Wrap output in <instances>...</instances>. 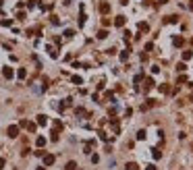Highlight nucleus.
I'll list each match as a JSON object with an SVG mask.
<instances>
[{
    "label": "nucleus",
    "mask_w": 193,
    "mask_h": 170,
    "mask_svg": "<svg viewBox=\"0 0 193 170\" xmlns=\"http://www.w3.org/2000/svg\"><path fill=\"white\" fill-rule=\"evenodd\" d=\"M6 135L11 139H17V137H19V124H11V127L6 129Z\"/></svg>",
    "instance_id": "obj_1"
},
{
    "label": "nucleus",
    "mask_w": 193,
    "mask_h": 170,
    "mask_svg": "<svg viewBox=\"0 0 193 170\" xmlns=\"http://www.w3.org/2000/svg\"><path fill=\"white\" fill-rule=\"evenodd\" d=\"M42 158H44V166H52V164L56 162V158H54V154H44Z\"/></svg>",
    "instance_id": "obj_2"
},
{
    "label": "nucleus",
    "mask_w": 193,
    "mask_h": 170,
    "mask_svg": "<svg viewBox=\"0 0 193 170\" xmlns=\"http://www.w3.org/2000/svg\"><path fill=\"white\" fill-rule=\"evenodd\" d=\"M125 23H127V17H125V15H118L116 19H114V25H116V27H125Z\"/></svg>",
    "instance_id": "obj_3"
},
{
    "label": "nucleus",
    "mask_w": 193,
    "mask_h": 170,
    "mask_svg": "<svg viewBox=\"0 0 193 170\" xmlns=\"http://www.w3.org/2000/svg\"><path fill=\"white\" fill-rule=\"evenodd\" d=\"M152 87H156V83H154V79H152V77H147V79H145V85H143V91L147 93Z\"/></svg>",
    "instance_id": "obj_4"
},
{
    "label": "nucleus",
    "mask_w": 193,
    "mask_h": 170,
    "mask_svg": "<svg viewBox=\"0 0 193 170\" xmlns=\"http://www.w3.org/2000/svg\"><path fill=\"white\" fill-rule=\"evenodd\" d=\"M2 75H4V79H13V77H15V71H13L11 67H4V69H2Z\"/></svg>",
    "instance_id": "obj_5"
},
{
    "label": "nucleus",
    "mask_w": 193,
    "mask_h": 170,
    "mask_svg": "<svg viewBox=\"0 0 193 170\" xmlns=\"http://www.w3.org/2000/svg\"><path fill=\"white\" fill-rule=\"evenodd\" d=\"M172 44H174L177 48H183V46H185V38H181V35H177V38H172Z\"/></svg>",
    "instance_id": "obj_6"
},
{
    "label": "nucleus",
    "mask_w": 193,
    "mask_h": 170,
    "mask_svg": "<svg viewBox=\"0 0 193 170\" xmlns=\"http://www.w3.org/2000/svg\"><path fill=\"white\" fill-rule=\"evenodd\" d=\"M38 124H40V127H46V124H48V116L46 114H38Z\"/></svg>",
    "instance_id": "obj_7"
},
{
    "label": "nucleus",
    "mask_w": 193,
    "mask_h": 170,
    "mask_svg": "<svg viewBox=\"0 0 193 170\" xmlns=\"http://www.w3.org/2000/svg\"><path fill=\"white\" fill-rule=\"evenodd\" d=\"M46 50H48V54H50V58H58V50L54 48V46H46Z\"/></svg>",
    "instance_id": "obj_8"
},
{
    "label": "nucleus",
    "mask_w": 193,
    "mask_h": 170,
    "mask_svg": "<svg viewBox=\"0 0 193 170\" xmlns=\"http://www.w3.org/2000/svg\"><path fill=\"white\" fill-rule=\"evenodd\" d=\"M100 13L102 15H108L110 13V4L108 2H100Z\"/></svg>",
    "instance_id": "obj_9"
},
{
    "label": "nucleus",
    "mask_w": 193,
    "mask_h": 170,
    "mask_svg": "<svg viewBox=\"0 0 193 170\" xmlns=\"http://www.w3.org/2000/svg\"><path fill=\"white\" fill-rule=\"evenodd\" d=\"M145 102H147V104H145V108H156V106H158V100H154V97H147Z\"/></svg>",
    "instance_id": "obj_10"
},
{
    "label": "nucleus",
    "mask_w": 193,
    "mask_h": 170,
    "mask_svg": "<svg viewBox=\"0 0 193 170\" xmlns=\"http://www.w3.org/2000/svg\"><path fill=\"white\" fill-rule=\"evenodd\" d=\"M129 54H131V46H127V50H122V52H120V60L125 62V60L129 58Z\"/></svg>",
    "instance_id": "obj_11"
},
{
    "label": "nucleus",
    "mask_w": 193,
    "mask_h": 170,
    "mask_svg": "<svg viewBox=\"0 0 193 170\" xmlns=\"http://www.w3.org/2000/svg\"><path fill=\"white\" fill-rule=\"evenodd\" d=\"M75 114H77V116H89V112H87L85 108H81V106H79V108H75Z\"/></svg>",
    "instance_id": "obj_12"
},
{
    "label": "nucleus",
    "mask_w": 193,
    "mask_h": 170,
    "mask_svg": "<svg viewBox=\"0 0 193 170\" xmlns=\"http://www.w3.org/2000/svg\"><path fill=\"white\" fill-rule=\"evenodd\" d=\"M25 129H27L29 133H36V129H38V124H36V122H29V120H27V124H25Z\"/></svg>",
    "instance_id": "obj_13"
},
{
    "label": "nucleus",
    "mask_w": 193,
    "mask_h": 170,
    "mask_svg": "<svg viewBox=\"0 0 193 170\" xmlns=\"http://www.w3.org/2000/svg\"><path fill=\"white\" fill-rule=\"evenodd\" d=\"M164 21H166V23H177V21H179V17H177V15H168Z\"/></svg>",
    "instance_id": "obj_14"
},
{
    "label": "nucleus",
    "mask_w": 193,
    "mask_h": 170,
    "mask_svg": "<svg viewBox=\"0 0 193 170\" xmlns=\"http://www.w3.org/2000/svg\"><path fill=\"white\" fill-rule=\"evenodd\" d=\"M104 100H106V102H114V93H112V91H106V93H104Z\"/></svg>",
    "instance_id": "obj_15"
},
{
    "label": "nucleus",
    "mask_w": 193,
    "mask_h": 170,
    "mask_svg": "<svg viewBox=\"0 0 193 170\" xmlns=\"http://www.w3.org/2000/svg\"><path fill=\"white\" fill-rule=\"evenodd\" d=\"M158 89H160L162 93H168V91H170V87H168V83H162V85H158Z\"/></svg>",
    "instance_id": "obj_16"
},
{
    "label": "nucleus",
    "mask_w": 193,
    "mask_h": 170,
    "mask_svg": "<svg viewBox=\"0 0 193 170\" xmlns=\"http://www.w3.org/2000/svg\"><path fill=\"white\" fill-rule=\"evenodd\" d=\"M106 38H108V31L106 29H100L98 31V40H106Z\"/></svg>",
    "instance_id": "obj_17"
},
{
    "label": "nucleus",
    "mask_w": 193,
    "mask_h": 170,
    "mask_svg": "<svg viewBox=\"0 0 193 170\" xmlns=\"http://www.w3.org/2000/svg\"><path fill=\"white\" fill-rule=\"evenodd\" d=\"M71 81H73L75 85H81V83H83V79L79 77V75H73V77H71Z\"/></svg>",
    "instance_id": "obj_18"
},
{
    "label": "nucleus",
    "mask_w": 193,
    "mask_h": 170,
    "mask_svg": "<svg viewBox=\"0 0 193 170\" xmlns=\"http://www.w3.org/2000/svg\"><path fill=\"white\" fill-rule=\"evenodd\" d=\"M152 156H154V160H160V156H162V151L158 149V147H154V149H152Z\"/></svg>",
    "instance_id": "obj_19"
},
{
    "label": "nucleus",
    "mask_w": 193,
    "mask_h": 170,
    "mask_svg": "<svg viewBox=\"0 0 193 170\" xmlns=\"http://www.w3.org/2000/svg\"><path fill=\"white\" fill-rule=\"evenodd\" d=\"M193 58V52L191 50H185V52H183V60H191Z\"/></svg>",
    "instance_id": "obj_20"
},
{
    "label": "nucleus",
    "mask_w": 193,
    "mask_h": 170,
    "mask_svg": "<svg viewBox=\"0 0 193 170\" xmlns=\"http://www.w3.org/2000/svg\"><path fill=\"white\" fill-rule=\"evenodd\" d=\"M36 145H38V147H44V145H46V137H38V139H36Z\"/></svg>",
    "instance_id": "obj_21"
},
{
    "label": "nucleus",
    "mask_w": 193,
    "mask_h": 170,
    "mask_svg": "<svg viewBox=\"0 0 193 170\" xmlns=\"http://www.w3.org/2000/svg\"><path fill=\"white\" fill-rule=\"evenodd\" d=\"M177 71H179V73H185V71H187V65H185V62H179V65H177Z\"/></svg>",
    "instance_id": "obj_22"
},
{
    "label": "nucleus",
    "mask_w": 193,
    "mask_h": 170,
    "mask_svg": "<svg viewBox=\"0 0 193 170\" xmlns=\"http://www.w3.org/2000/svg\"><path fill=\"white\" fill-rule=\"evenodd\" d=\"M17 77H19V79H25V77H27V71H25V69H19V71H17Z\"/></svg>",
    "instance_id": "obj_23"
},
{
    "label": "nucleus",
    "mask_w": 193,
    "mask_h": 170,
    "mask_svg": "<svg viewBox=\"0 0 193 170\" xmlns=\"http://www.w3.org/2000/svg\"><path fill=\"white\" fill-rule=\"evenodd\" d=\"M137 27H139V31H150V25L147 23H139Z\"/></svg>",
    "instance_id": "obj_24"
},
{
    "label": "nucleus",
    "mask_w": 193,
    "mask_h": 170,
    "mask_svg": "<svg viewBox=\"0 0 193 170\" xmlns=\"http://www.w3.org/2000/svg\"><path fill=\"white\" fill-rule=\"evenodd\" d=\"M110 23H112V21L108 19V17H104V19H102V27H104V29H106V27H110Z\"/></svg>",
    "instance_id": "obj_25"
},
{
    "label": "nucleus",
    "mask_w": 193,
    "mask_h": 170,
    "mask_svg": "<svg viewBox=\"0 0 193 170\" xmlns=\"http://www.w3.org/2000/svg\"><path fill=\"white\" fill-rule=\"evenodd\" d=\"M67 170H77V162H73V160L67 162Z\"/></svg>",
    "instance_id": "obj_26"
},
{
    "label": "nucleus",
    "mask_w": 193,
    "mask_h": 170,
    "mask_svg": "<svg viewBox=\"0 0 193 170\" xmlns=\"http://www.w3.org/2000/svg\"><path fill=\"white\" fill-rule=\"evenodd\" d=\"M125 168H127V170H139V166H137L135 162H129V164H127Z\"/></svg>",
    "instance_id": "obj_27"
},
{
    "label": "nucleus",
    "mask_w": 193,
    "mask_h": 170,
    "mask_svg": "<svg viewBox=\"0 0 193 170\" xmlns=\"http://www.w3.org/2000/svg\"><path fill=\"white\" fill-rule=\"evenodd\" d=\"M0 25H2V27H11L13 21H11V19H2V21H0Z\"/></svg>",
    "instance_id": "obj_28"
},
{
    "label": "nucleus",
    "mask_w": 193,
    "mask_h": 170,
    "mask_svg": "<svg viewBox=\"0 0 193 170\" xmlns=\"http://www.w3.org/2000/svg\"><path fill=\"white\" fill-rule=\"evenodd\" d=\"M143 139H145V131L141 129V131H139V133H137V141H143Z\"/></svg>",
    "instance_id": "obj_29"
},
{
    "label": "nucleus",
    "mask_w": 193,
    "mask_h": 170,
    "mask_svg": "<svg viewBox=\"0 0 193 170\" xmlns=\"http://www.w3.org/2000/svg\"><path fill=\"white\" fill-rule=\"evenodd\" d=\"M75 35V29H65V38H73Z\"/></svg>",
    "instance_id": "obj_30"
},
{
    "label": "nucleus",
    "mask_w": 193,
    "mask_h": 170,
    "mask_svg": "<svg viewBox=\"0 0 193 170\" xmlns=\"http://www.w3.org/2000/svg\"><path fill=\"white\" fill-rule=\"evenodd\" d=\"M122 40H125V44H129V40H131V31H125V33H122Z\"/></svg>",
    "instance_id": "obj_31"
},
{
    "label": "nucleus",
    "mask_w": 193,
    "mask_h": 170,
    "mask_svg": "<svg viewBox=\"0 0 193 170\" xmlns=\"http://www.w3.org/2000/svg\"><path fill=\"white\" fill-rule=\"evenodd\" d=\"M54 129H56V131L63 129V122H60V118H56V120H54Z\"/></svg>",
    "instance_id": "obj_32"
},
{
    "label": "nucleus",
    "mask_w": 193,
    "mask_h": 170,
    "mask_svg": "<svg viewBox=\"0 0 193 170\" xmlns=\"http://www.w3.org/2000/svg\"><path fill=\"white\" fill-rule=\"evenodd\" d=\"M189 81V79H187V75H181L179 79H177V83H187Z\"/></svg>",
    "instance_id": "obj_33"
},
{
    "label": "nucleus",
    "mask_w": 193,
    "mask_h": 170,
    "mask_svg": "<svg viewBox=\"0 0 193 170\" xmlns=\"http://www.w3.org/2000/svg\"><path fill=\"white\" fill-rule=\"evenodd\" d=\"M98 135H100V139H102V141H108V135H106V131H100Z\"/></svg>",
    "instance_id": "obj_34"
},
{
    "label": "nucleus",
    "mask_w": 193,
    "mask_h": 170,
    "mask_svg": "<svg viewBox=\"0 0 193 170\" xmlns=\"http://www.w3.org/2000/svg\"><path fill=\"white\" fill-rule=\"evenodd\" d=\"M50 21H52V25H58V23H60V19H58V17H54V15L50 17Z\"/></svg>",
    "instance_id": "obj_35"
},
{
    "label": "nucleus",
    "mask_w": 193,
    "mask_h": 170,
    "mask_svg": "<svg viewBox=\"0 0 193 170\" xmlns=\"http://www.w3.org/2000/svg\"><path fill=\"white\" fill-rule=\"evenodd\" d=\"M91 162L98 164V162H100V156H98V154H91Z\"/></svg>",
    "instance_id": "obj_36"
},
{
    "label": "nucleus",
    "mask_w": 193,
    "mask_h": 170,
    "mask_svg": "<svg viewBox=\"0 0 193 170\" xmlns=\"http://www.w3.org/2000/svg\"><path fill=\"white\" fill-rule=\"evenodd\" d=\"M141 79H143V75H135V79H133V83L137 85V83H141Z\"/></svg>",
    "instance_id": "obj_37"
},
{
    "label": "nucleus",
    "mask_w": 193,
    "mask_h": 170,
    "mask_svg": "<svg viewBox=\"0 0 193 170\" xmlns=\"http://www.w3.org/2000/svg\"><path fill=\"white\" fill-rule=\"evenodd\" d=\"M25 17H27V15H25L23 11H19V13H17V19H21V21H23V19H25Z\"/></svg>",
    "instance_id": "obj_38"
},
{
    "label": "nucleus",
    "mask_w": 193,
    "mask_h": 170,
    "mask_svg": "<svg viewBox=\"0 0 193 170\" xmlns=\"http://www.w3.org/2000/svg\"><path fill=\"white\" fill-rule=\"evenodd\" d=\"M145 50H147V52L154 50V44H152V42H147V44H145Z\"/></svg>",
    "instance_id": "obj_39"
},
{
    "label": "nucleus",
    "mask_w": 193,
    "mask_h": 170,
    "mask_svg": "<svg viewBox=\"0 0 193 170\" xmlns=\"http://www.w3.org/2000/svg\"><path fill=\"white\" fill-rule=\"evenodd\" d=\"M152 73H154V75H156V73H160V67L154 65V67H152Z\"/></svg>",
    "instance_id": "obj_40"
},
{
    "label": "nucleus",
    "mask_w": 193,
    "mask_h": 170,
    "mask_svg": "<svg viewBox=\"0 0 193 170\" xmlns=\"http://www.w3.org/2000/svg\"><path fill=\"white\" fill-rule=\"evenodd\" d=\"M145 170H158V168H156V164H147V166H145Z\"/></svg>",
    "instance_id": "obj_41"
},
{
    "label": "nucleus",
    "mask_w": 193,
    "mask_h": 170,
    "mask_svg": "<svg viewBox=\"0 0 193 170\" xmlns=\"http://www.w3.org/2000/svg\"><path fill=\"white\" fill-rule=\"evenodd\" d=\"M166 2H168V0H158V2H156V6H162V4H166Z\"/></svg>",
    "instance_id": "obj_42"
},
{
    "label": "nucleus",
    "mask_w": 193,
    "mask_h": 170,
    "mask_svg": "<svg viewBox=\"0 0 193 170\" xmlns=\"http://www.w3.org/2000/svg\"><path fill=\"white\" fill-rule=\"evenodd\" d=\"M4 164H6V162H4V158H0V170L4 168Z\"/></svg>",
    "instance_id": "obj_43"
},
{
    "label": "nucleus",
    "mask_w": 193,
    "mask_h": 170,
    "mask_svg": "<svg viewBox=\"0 0 193 170\" xmlns=\"http://www.w3.org/2000/svg\"><path fill=\"white\" fill-rule=\"evenodd\" d=\"M189 11H193V0H189Z\"/></svg>",
    "instance_id": "obj_44"
},
{
    "label": "nucleus",
    "mask_w": 193,
    "mask_h": 170,
    "mask_svg": "<svg viewBox=\"0 0 193 170\" xmlns=\"http://www.w3.org/2000/svg\"><path fill=\"white\" fill-rule=\"evenodd\" d=\"M127 2H129V0H120V4H127Z\"/></svg>",
    "instance_id": "obj_45"
},
{
    "label": "nucleus",
    "mask_w": 193,
    "mask_h": 170,
    "mask_svg": "<svg viewBox=\"0 0 193 170\" xmlns=\"http://www.w3.org/2000/svg\"><path fill=\"white\" fill-rule=\"evenodd\" d=\"M36 170H46V168H44V166H40V168H36Z\"/></svg>",
    "instance_id": "obj_46"
}]
</instances>
